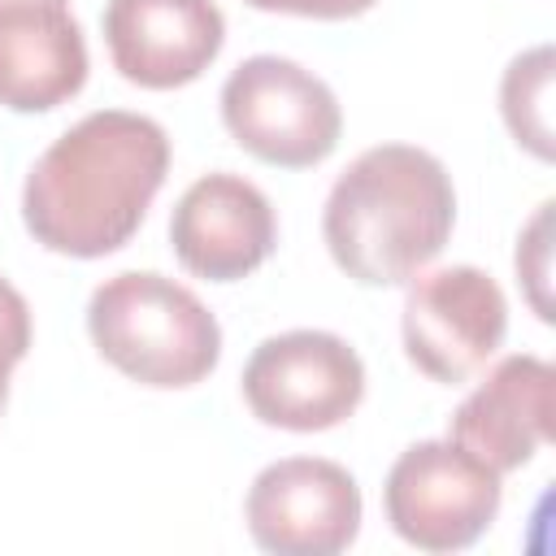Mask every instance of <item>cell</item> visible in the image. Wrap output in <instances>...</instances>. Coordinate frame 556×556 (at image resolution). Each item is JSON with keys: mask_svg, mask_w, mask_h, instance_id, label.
I'll return each instance as SVG.
<instances>
[{"mask_svg": "<svg viewBox=\"0 0 556 556\" xmlns=\"http://www.w3.org/2000/svg\"><path fill=\"white\" fill-rule=\"evenodd\" d=\"M0 4H9V0H0ZM48 4H65V0H48Z\"/></svg>", "mask_w": 556, "mask_h": 556, "instance_id": "cell-17", "label": "cell"}, {"mask_svg": "<svg viewBox=\"0 0 556 556\" xmlns=\"http://www.w3.org/2000/svg\"><path fill=\"white\" fill-rule=\"evenodd\" d=\"M243 521L274 556H334L361 534V486L326 456H282L252 478Z\"/></svg>", "mask_w": 556, "mask_h": 556, "instance_id": "cell-8", "label": "cell"}, {"mask_svg": "<svg viewBox=\"0 0 556 556\" xmlns=\"http://www.w3.org/2000/svg\"><path fill=\"white\" fill-rule=\"evenodd\" d=\"M400 334L408 361L430 382L460 387L500 352L508 334V300L478 265L421 269L408 278Z\"/></svg>", "mask_w": 556, "mask_h": 556, "instance_id": "cell-7", "label": "cell"}, {"mask_svg": "<svg viewBox=\"0 0 556 556\" xmlns=\"http://www.w3.org/2000/svg\"><path fill=\"white\" fill-rule=\"evenodd\" d=\"M552 74L556 56L547 43L521 52L508 61L500 78V113L517 148H526L539 161L556 156V130H552Z\"/></svg>", "mask_w": 556, "mask_h": 556, "instance_id": "cell-13", "label": "cell"}, {"mask_svg": "<svg viewBox=\"0 0 556 556\" xmlns=\"http://www.w3.org/2000/svg\"><path fill=\"white\" fill-rule=\"evenodd\" d=\"M30 339H35V326H30V304L26 295L0 278V413L9 404V378L13 369L26 361L30 352Z\"/></svg>", "mask_w": 556, "mask_h": 556, "instance_id": "cell-15", "label": "cell"}, {"mask_svg": "<svg viewBox=\"0 0 556 556\" xmlns=\"http://www.w3.org/2000/svg\"><path fill=\"white\" fill-rule=\"evenodd\" d=\"M552 391L556 369L534 352H513L456 404L447 439L469 447L495 473H513L552 439Z\"/></svg>", "mask_w": 556, "mask_h": 556, "instance_id": "cell-11", "label": "cell"}, {"mask_svg": "<svg viewBox=\"0 0 556 556\" xmlns=\"http://www.w3.org/2000/svg\"><path fill=\"white\" fill-rule=\"evenodd\" d=\"M169 174L161 122L96 109L52 139L26 174L22 222L56 256L96 261L135 239Z\"/></svg>", "mask_w": 556, "mask_h": 556, "instance_id": "cell-1", "label": "cell"}, {"mask_svg": "<svg viewBox=\"0 0 556 556\" xmlns=\"http://www.w3.org/2000/svg\"><path fill=\"white\" fill-rule=\"evenodd\" d=\"M500 478L486 460L452 439H421L404 447L382 482L391 530L421 552L473 547L500 513Z\"/></svg>", "mask_w": 556, "mask_h": 556, "instance_id": "cell-5", "label": "cell"}, {"mask_svg": "<svg viewBox=\"0 0 556 556\" xmlns=\"http://www.w3.org/2000/svg\"><path fill=\"white\" fill-rule=\"evenodd\" d=\"M222 122L230 139L278 169L321 165L343 135L334 91L291 56H248L222 83Z\"/></svg>", "mask_w": 556, "mask_h": 556, "instance_id": "cell-4", "label": "cell"}, {"mask_svg": "<svg viewBox=\"0 0 556 556\" xmlns=\"http://www.w3.org/2000/svg\"><path fill=\"white\" fill-rule=\"evenodd\" d=\"M87 334L117 374L156 391L195 387L222 361V326L204 300L152 269L104 278L87 300Z\"/></svg>", "mask_w": 556, "mask_h": 556, "instance_id": "cell-3", "label": "cell"}, {"mask_svg": "<svg viewBox=\"0 0 556 556\" xmlns=\"http://www.w3.org/2000/svg\"><path fill=\"white\" fill-rule=\"evenodd\" d=\"M517 282L530 295V308L539 313V321H552V300H547V282H552V200L539 204V213L526 222L521 239H517Z\"/></svg>", "mask_w": 556, "mask_h": 556, "instance_id": "cell-14", "label": "cell"}, {"mask_svg": "<svg viewBox=\"0 0 556 556\" xmlns=\"http://www.w3.org/2000/svg\"><path fill=\"white\" fill-rule=\"evenodd\" d=\"M243 400L265 426L291 434L334 430L365 400V365L356 348L330 330H282L252 348Z\"/></svg>", "mask_w": 556, "mask_h": 556, "instance_id": "cell-6", "label": "cell"}, {"mask_svg": "<svg viewBox=\"0 0 556 556\" xmlns=\"http://www.w3.org/2000/svg\"><path fill=\"white\" fill-rule=\"evenodd\" d=\"M456 187L443 161L413 143L365 148L330 187L321 235L361 287H404L452 239Z\"/></svg>", "mask_w": 556, "mask_h": 556, "instance_id": "cell-2", "label": "cell"}, {"mask_svg": "<svg viewBox=\"0 0 556 556\" xmlns=\"http://www.w3.org/2000/svg\"><path fill=\"white\" fill-rule=\"evenodd\" d=\"M169 248L187 274L208 282H239L278 248L274 204L243 174H204L174 204Z\"/></svg>", "mask_w": 556, "mask_h": 556, "instance_id": "cell-9", "label": "cell"}, {"mask_svg": "<svg viewBox=\"0 0 556 556\" xmlns=\"http://www.w3.org/2000/svg\"><path fill=\"white\" fill-rule=\"evenodd\" d=\"M261 13H291V17H317V22H348L369 13L378 0H243Z\"/></svg>", "mask_w": 556, "mask_h": 556, "instance_id": "cell-16", "label": "cell"}, {"mask_svg": "<svg viewBox=\"0 0 556 556\" xmlns=\"http://www.w3.org/2000/svg\"><path fill=\"white\" fill-rule=\"evenodd\" d=\"M100 26L113 70L148 91L195 83L226 43V17L213 0H109Z\"/></svg>", "mask_w": 556, "mask_h": 556, "instance_id": "cell-10", "label": "cell"}, {"mask_svg": "<svg viewBox=\"0 0 556 556\" xmlns=\"http://www.w3.org/2000/svg\"><path fill=\"white\" fill-rule=\"evenodd\" d=\"M87 39L65 4H0V104L13 113H48L87 83Z\"/></svg>", "mask_w": 556, "mask_h": 556, "instance_id": "cell-12", "label": "cell"}]
</instances>
